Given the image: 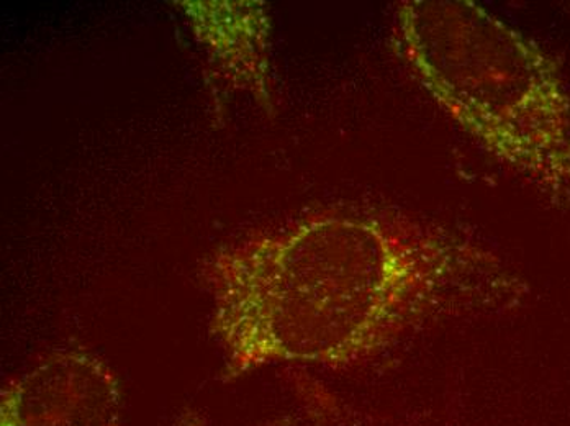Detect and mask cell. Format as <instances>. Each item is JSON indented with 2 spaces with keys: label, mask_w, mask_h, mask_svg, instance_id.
Returning <instances> with one entry per match:
<instances>
[{
  "label": "cell",
  "mask_w": 570,
  "mask_h": 426,
  "mask_svg": "<svg viewBox=\"0 0 570 426\" xmlns=\"http://www.w3.org/2000/svg\"><path fill=\"white\" fill-rule=\"evenodd\" d=\"M225 380L276 365L347 367L431 321L520 296L481 241L406 215L332 210L222 246L204 266Z\"/></svg>",
  "instance_id": "1"
},
{
  "label": "cell",
  "mask_w": 570,
  "mask_h": 426,
  "mask_svg": "<svg viewBox=\"0 0 570 426\" xmlns=\"http://www.w3.org/2000/svg\"><path fill=\"white\" fill-rule=\"evenodd\" d=\"M394 48L459 130L570 210V93L537 41L469 0H406Z\"/></svg>",
  "instance_id": "2"
},
{
  "label": "cell",
  "mask_w": 570,
  "mask_h": 426,
  "mask_svg": "<svg viewBox=\"0 0 570 426\" xmlns=\"http://www.w3.org/2000/svg\"><path fill=\"white\" fill-rule=\"evenodd\" d=\"M121 414L117 373L82 348L48 353L0 396V426H121Z\"/></svg>",
  "instance_id": "3"
},
{
  "label": "cell",
  "mask_w": 570,
  "mask_h": 426,
  "mask_svg": "<svg viewBox=\"0 0 570 426\" xmlns=\"http://www.w3.org/2000/svg\"><path fill=\"white\" fill-rule=\"evenodd\" d=\"M207 55L208 71L227 92L252 96L267 113L276 102L269 10L259 0L176 2Z\"/></svg>",
  "instance_id": "4"
},
{
  "label": "cell",
  "mask_w": 570,
  "mask_h": 426,
  "mask_svg": "<svg viewBox=\"0 0 570 426\" xmlns=\"http://www.w3.org/2000/svg\"><path fill=\"white\" fill-rule=\"evenodd\" d=\"M176 426H207V424H205L204 418L197 412L187 410L180 415Z\"/></svg>",
  "instance_id": "5"
}]
</instances>
